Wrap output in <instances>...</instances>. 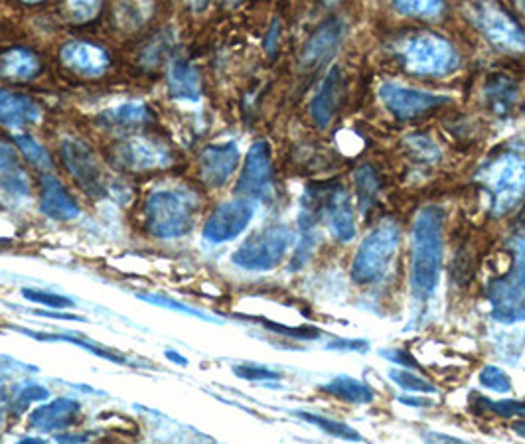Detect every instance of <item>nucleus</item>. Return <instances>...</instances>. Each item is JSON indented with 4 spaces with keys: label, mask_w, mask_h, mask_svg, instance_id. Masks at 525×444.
Returning <instances> with one entry per match:
<instances>
[{
    "label": "nucleus",
    "mask_w": 525,
    "mask_h": 444,
    "mask_svg": "<svg viewBox=\"0 0 525 444\" xmlns=\"http://www.w3.org/2000/svg\"><path fill=\"white\" fill-rule=\"evenodd\" d=\"M22 295L30 302L50 306V308H72L74 306V300L68 296L52 295V293H44V291H30V289H24Z\"/></svg>",
    "instance_id": "39"
},
{
    "label": "nucleus",
    "mask_w": 525,
    "mask_h": 444,
    "mask_svg": "<svg viewBox=\"0 0 525 444\" xmlns=\"http://www.w3.org/2000/svg\"><path fill=\"white\" fill-rule=\"evenodd\" d=\"M482 403L486 405L488 411H492L494 415H500V417H525V401H510V399H504V401H488V399H482Z\"/></svg>",
    "instance_id": "40"
},
{
    "label": "nucleus",
    "mask_w": 525,
    "mask_h": 444,
    "mask_svg": "<svg viewBox=\"0 0 525 444\" xmlns=\"http://www.w3.org/2000/svg\"><path fill=\"white\" fill-rule=\"evenodd\" d=\"M152 10H154L152 0H119L115 16L121 28L137 30L149 20Z\"/></svg>",
    "instance_id": "27"
},
{
    "label": "nucleus",
    "mask_w": 525,
    "mask_h": 444,
    "mask_svg": "<svg viewBox=\"0 0 525 444\" xmlns=\"http://www.w3.org/2000/svg\"><path fill=\"white\" fill-rule=\"evenodd\" d=\"M0 192L12 202L30 196V178L20 166L14 148L4 141H0Z\"/></svg>",
    "instance_id": "19"
},
{
    "label": "nucleus",
    "mask_w": 525,
    "mask_h": 444,
    "mask_svg": "<svg viewBox=\"0 0 525 444\" xmlns=\"http://www.w3.org/2000/svg\"><path fill=\"white\" fill-rule=\"evenodd\" d=\"M115 162L131 172H149L160 170L172 164L170 150L152 139H129L113 150Z\"/></svg>",
    "instance_id": "13"
},
{
    "label": "nucleus",
    "mask_w": 525,
    "mask_h": 444,
    "mask_svg": "<svg viewBox=\"0 0 525 444\" xmlns=\"http://www.w3.org/2000/svg\"><path fill=\"white\" fill-rule=\"evenodd\" d=\"M64 162L77 184L93 198H109L113 196V186L105 176L97 156L85 143L77 139H66L62 145Z\"/></svg>",
    "instance_id": "8"
},
{
    "label": "nucleus",
    "mask_w": 525,
    "mask_h": 444,
    "mask_svg": "<svg viewBox=\"0 0 525 444\" xmlns=\"http://www.w3.org/2000/svg\"><path fill=\"white\" fill-rule=\"evenodd\" d=\"M265 328L283 334V336H291V338H299V340H316L320 338V332L316 328H308V326H300V328H291V326H283L277 322H269V320H259Z\"/></svg>",
    "instance_id": "42"
},
{
    "label": "nucleus",
    "mask_w": 525,
    "mask_h": 444,
    "mask_svg": "<svg viewBox=\"0 0 525 444\" xmlns=\"http://www.w3.org/2000/svg\"><path fill=\"white\" fill-rule=\"evenodd\" d=\"M291 243L293 231L287 225L265 227L233 253V263L247 271H271L285 259Z\"/></svg>",
    "instance_id": "7"
},
{
    "label": "nucleus",
    "mask_w": 525,
    "mask_h": 444,
    "mask_svg": "<svg viewBox=\"0 0 525 444\" xmlns=\"http://www.w3.org/2000/svg\"><path fill=\"white\" fill-rule=\"evenodd\" d=\"M399 403L409 407H431V399H419V397H399Z\"/></svg>",
    "instance_id": "47"
},
{
    "label": "nucleus",
    "mask_w": 525,
    "mask_h": 444,
    "mask_svg": "<svg viewBox=\"0 0 525 444\" xmlns=\"http://www.w3.org/2000/svg\"><path fill=\"white\" fill-rule=\"evenodd\" d=\"M474 18L492 46L512 54L525 52V32L522 26L500 6L492 2H480Z\"/></svg>",
    "instance_id": "9"
},
{
    "label": "nucleus",
    "mask_w": 525,
    "mask_h": 444,
    "mask_svg": "<svg viewBox=\"0 0 525 444\" xmlns=\"http://www.w3.org/2000/svg\"><path fill=\"white\" fill-rule=\"evenodd\" d=\"M379 97L381 103L387 107V111L397 119L421 117L449 101L445 95H437L397 83H383L379 89Z\"/></svg>",
    "instance_id": "10"
},
{
    "label": "nucleus",
    "mask_w": 525,
    "mask_h": 444,
    "mask_svg": "<svg viewBox=\"0 0 525 444\" xmlns=\"http://www.w3.org/2000/svg\"><path fill=\"white\" fill-rule=\"evenodd\" d=\"M48 395H50L48 389H44V387H40V385H28V387H24V389H20V391L16 393L14 405H16L18 409H26L28 405H32V403H36V401L48 399Z\"/></svg>",
    "instance_id": "44"
},
{
    "label": "nucleus",
    "mask_w": 525,
    "mask_h": 444,
    "mask_svg": "<svg viewBox=\"0 0 525 444\" xmlns=\"http://www.w3.org/2000/svg\"><path fill=\"white\" fill-rule=\"evenodd\" d=\"M239 164V148L235 143L212 145L200 156V174L210 188H222Z\"/></svg>",
    "instance_id": "15"
},
{
    "label": "nucleus",
    "mask_w": 525,
    "mask_h": 444,
    "mask_svg": "<svg viewBox=\"0 0 525 444\" xmlns=\"http://www.w3.org/2000/svg\"><path fill=\"white\" fill-rule=\"evenodd\" d=\"M233 373L241 379H247V381H277V379H281V375L277 371L263 368V366H253V364L235 366Z\"/></svg>",
    "instance_id": "43"
},
{
    "label": "nucleus",
    "mask_w": 525,
    "mask_h": 444,
    "mask_svg": "<svg viewBox=\"0 0 525 444\" xmlns=\"http://www.w3.org/2000/svg\"><path fill=\"white\" fill-rule=\"evenodd\" d=\"M166 358L170 360V362H174V364H178V366H188V360L184 358V356H180L178 352H166Z\"/></svg>",
    "instance_id": "48"
},
{
    "label": "nucleus",
    "mask_w": 525,
    "mask_h": 444,
    "mask_svg": "<svg viewBox=\"0 0 525 444\" xmlns=\"http://www.w3.org/2000/svg\"><path fill=\"white\" fill-rule=\"evenodd\" d=\"M389 377L393 379V383H397L405 391L437 393V387L433 383H429L425 377H421V375H417L413 371L389 370Z\"/></svg>",
    "instance_id": "34"
},
{
    "label": "nucleus",
    "mask_w": 525,
    "mask_h": 444,
    "mask_svg": "<svg viewBox=\"0 0 525 444\" xmlns=\"http://www.w3.org/2000/svg\"><path fill=\"white\" fill-rule=\"evenodd\" d=\"M42 196H40V210L44 216L56 222H72L79 216V208L74 198L66 192L62 182L52 176L50 172L42 174Z\"/></svg>",
    "instance_id": "17"
},
{
    "label": "nucleus",
    "mask_w": 525,
    "mask_h": 444,
    "mask_svg": "<svg viewBox=\"0 0 525 444\" xmlns=\"http://www.w3.org/2000/svg\"><path fill=\"white\" fill-rule=\"evenodd\" d=\"M62 62L81 75H101L109 68V56L103 48L89 42H68L60 52Z\"/></svg>",
    "instance_id": "20"
},
{
    "label": "nucleus",
    "mask_w": 525,
    "mask_h": 444,
    "mask_svg": "<svg viewBox=\"0 0 525 444\" xmlns=\"http://www.w3.org/2000/svg\"><path fill=\"white\" fill-rule=\"evenodd\" d=\"M314 202L320 204V210L338 241L348 243L356 237L352 200L350 194L344 190V186L332 184L328 190L316 194Z\"/></svg>",
    "instance_id": "14"
},
{
    "label": "nucleus",
    "mask_w": 525,
    "mask_h": 444,
    "mask_svg": "<svg viewBox=\"0 0 525 444\" xmlns=\"http://www.w3.org/2000/svg\"><path fill=\"white\" fill-rule=\"evenodd\" d=\"M208 2H210V0H190L192 8H194V10H198V12H200V10H204V8L208 6Z\"/></svg>",
    "instance_id": "50"
},
{
    "label": "nucleus",
    "mask_w": 525,
    "mask_h": 444,
    "mask_svg": "<svg viewBox=\"0 0 525 444\" xmlns=\"http://www.w3.org/2000/svg\"><path fill=\"white\" fill-rule=\"evenodd\" d=\"M170 46H172V36L170 34H162V36L154 38L149 46L145 48V52H143V64L147 68L156 66L162 60V56L168 52Z\"/></svg>",
    "instance_id": "38"
},
{
    "label": "nucleus",
    "mask_w": 525,
    "mask_h": 444,
    "mask_svg": "<svg viewBox=\"0 0 525 444\" xmlns=\"http://www.w3.org/2000/svg\"><path fill=\"white\" fill-rule=\"evenodd\" d=\"M40 72L38 58L22 48H12L0 56V75L14 81L32 79Z\"/></svg>",
    "instance_id": "25"
},
{
    "label": "nucleus",
    "mask_w": 525,
    "mask_h": 444,
    "mask_svg": "<svg viewBox=\"0 0 525 444\" xmlns=\"http://www.w3.org/2000/svg\"><path fill=\"white\" fill-rule=\"evenodd\" d=\"M273 188V162L271 147L265 141H257L249 148L241 176L237 180V194L253 200H265Z\"/></svg>",
    "instance_id": "11"
},
{
    "label": "nucleus",
    "mask_w": 525,
    "mask_h": 444,
    "mask_svg": "<svg viewBox=\"0 0 525 444\" xmlns=\"http://www.w3.org/2000/svg\"><path fill=\"white\" fill-rule=\"evenodd\" d=\"M42 109L24 95L0 91V123L10 129H20L30 123H38Z\"/></svg>",
    "instance_id": "22"
},
{
    "label": "nucleus",
    "mask_w": 525,
    "mask_h": 444,
    "mask_svg": "<svg viewBox=\"0 0 525 444\" xmlns=\"http://www.w3.org/2000/svg\"><path fill=\"white\" fill-rule=\"evenodd\" d=\"M2 421H4V411L0 409V425H2Z\"/></svg>",
    "instance_id": "53"
},
{
    "label": "nucleus",
    "mask_w": 525,
    "mask_h": 444,
    "mask_svg": "<svg viewBox=\"0 0 525 444\" xmlns=\"http://www.w3.org/2000/svg\"><path fill=\"white\" fill-rule=\"evenodd\" d=\"M478 182L490 200L494 216L514 212L525 198V150L508 148L490 158L478 170Z\"/></svg>",
    "instance_id": "2"
},
{
    "label": "nucleus",
    "mask_w": 525,
    "mask_h": 444,
    "mask_svg": "<svg viewBox=\"0 0 525 444\" xmlns=\"http://www.w3.org/2000/svg\"><path fill=\"white\" fill-rule=\"evenodd\" d=\"M66 10L74 22H89L99 14L101 0H66Z\"/></svg>",
    "instance_id": "35"
},
{
    "label": "nucleus",
    "mask_w": 525,
    "mask_h": 444,
    "mask_svg": "<svg viewBox=\"0 0 525 444\" xmlns=\"http://www.w3.org/2000/svg\"><path fill=\"white\" fill-rule=\"evenodd\" d=\"M407 145L411 147L413 156L417 160H423V162L431 164V162H437L441 158V150L429 137H421V135L411 137V139H407Z\"/></svg>",
    "instance_id": "37"
},
{
    "label": "nucleus",
    "mask_w": 525,
    "mask_h": 444,
    "mask_svg": "<svg viewBox=\"0 0 525 444\" xmlns=\"http://www.w3.org/2000/svg\"><path fill=\"white\" fill-rule=\"evenodd\" d=\"M22 2H26V4H36V2H42V0H22Z\"/></svg>",
    "instance_id": "52"
},
{
    "label": "nucleus",
    "mask_w": 525,
    "mask_h": 444,
    "mask_svg": "<svg viewBox=\"0 0 525 444\" xmlns=\"http://www.w3.org/2000/svg\"><path fill=\"white\" fill-rule=\"evenodd\" d=\"M512 267L506 275L494 279L486 298L492 306V318L502 324H518L525 320V220L510 235Z\"/></svg>",
    "instance_id": "3"
},
{
    "label": "nucleus",
    "mask_w": 525,
    "mask_h": 444,
    "mask_svg": "<svg viewBox=\"0 0 525 444\" xmlns=\"http://www.w3.org/2000/svg\"><path fill=\"white\" fill-rule=\"evenodd\" d=\"M81 413V405L74 401V399H56L50 401L48 405L38 407L36 411H32L30 415V427L42 433H56V431H64L70 429L75 421L79 419Z\"/></svg>",
    "instance_id": "18"
},
{
    "label": "nucleus",
    "mask_w": 525,
    "mask_h": 444,
    "mask_svg": "<svg viewBox=\"0 0 525 444\" xmlns=\"http://www.w3.org/2000/svg\"><path fill=\"white\" fill-rule=\"evenodd\" d=\"M255 216V206L241 198L220 204L204 225V239L210 243H225L241 235Z\"/></svg>",
    "instance_id": "12"
},
{
    "label": "nucleus",
    "mask_w": 525,
    "mask_h": 444,
    "mask_svg": "<svg viewBox=\"0 0 525 444\" xmlns=\"http://www.w3.org/2000/svg\"><path fill=\"white\" fill-rule=\"evenodd\" d=\"M139 298H143V300H147V302H150V304H156V306H162V308H168V310H176V312H186V314H192V316H198V318H204V320H214V318H210V316H206L204 312H200V310H196V308H192V306H188V304H182V302H178V300H172V298H166V296H160V295H139Z\"/></svg>",
    "instance_id": "41"
},
{
    "label": "nucleus",
    "mask_w": 525,
    "mask_h": 444,
    "mask_svg": "<svg viewBox=\"0 0 525 444\" xmlns=\"http://www.w3.org/2000/svg\"><path fill=\"white\" fill-rule=\"evenodd\" d=\"M320 389L332 397H338L342 401L356 403V405H368L374 401V391L366 383L350 375H336Z\"/></svg>",
    "instance_id": "24"
},
{
    "label": "nucleus",
    "mask_w": 525,
    "mask_h": 444,
    "mask_svg": "<svg viewBox=\"0 0 525 444\" xmlns=\"http://www.w3.org/2000/svg\"><path fill=\"white\" fill-rule=\"evenodd\" d=\"M354 184H356V194H358V202L362 212H368L374 206L375 198L379 194V176L372 166L364 164L356 170L354 176Z\"/></svg>",
    "instance_id": "29"
},
{
    "label": "nucleus",
    "mask_w": 525,
    "mask_h": 444,
    "mask_svg": "<svg viewBox=\"0 0 525 444\" xmlns=\"http://www.w3.org/2000/svg\"><path fill=\"white\" fill-rule=\"evenodd\" d=\"M14 143L36 168H40L44 172L52 170V158H50L48 150L42 147L34 137H30V135H16Z\"/></svg>",
    "instance_id": "33"
},
{
    "label": "nucleus",
    "mask_w": 525,
    "mask_h": 444,
    "mask_svg": "<svg viewBox=\"0 0 525 444\" xmlns=\"http://www.w3.org/2000/svg\"><path fill=\"white\" fill-rule=\"evenodd\" d=\"M399 241L401 231L393 220H385L375 225L358 247V253L352 263V281L358 285H372L379 281L389 269V263L393 261L399 249Z\"/></svg>",
    "instance_id": "5"
},
{
    "label": "nucleus",
    "mask_w": 525,
    "mask_h": 444,
    "mask_svg": "<svg viewBox=\"0 0 525 444\" xmlns=\"http://www.w3.org/2000/svg\"><path fill=\"white\" fill-rule=\"evenodd\" d=\"M512 429H514V433H516L518 437H522V439H525V421H516Z\"/></svg>",
    "instance_id": "49"
},
{
    "label": "nucleus",
    "mask_w": 525,
    "mask_h": 444,
    "mask_svg": "<svg viewBox=\"0 0 525 444\" xmlns=\"http://www.w3.org/2000/svg\"><path fill=\"white\" fill-rule=\"evenodd\" d=\"M196 200L180 190H156L145 204L150 233L158 239H180L192 231Z\"/></svg>",
    "instance_id": "4"
},
{
    "label": "nucleus",
    "mask_w": 525,
    "mask_h": 444,
    "mask_svg": "<svg viewBox=\"0 0 525 444\" xmlns=\"http://www.w3.org/2000/svg\"><path fill=\"white\" fill-rule=\"evenodd\" d=\"M443 223L445 212L437 206L423 208L413 223L411 255V289L419 302H427L441 279L443 271Z\"/></svg>",
    "instance_id": "1"
},
{
    "label": "nucleus",
    "mask_w": 525,
    "mask_h": 444,
    "mask_svg": "<svg viewBox=\"0 0 525 444\" xmlns=\"http://www.w3.org/2000/svg\"><path fill=\"white\" fill-rule=\"evenodd\" d=\"M342 38H344V24H342V20L332 18V20L324 22L310 36V40L304 44L302 66L314 68L318 64H324L326 60H330L336 54Z\"/></svg>",
    "instance_id": "16"
},
{
    "label": "nucleus",
    "mask_w": 525,
    "mask_h": 444,
    "mask_svg": "<svg viewBox=\"0 0 525 444\" xmlns=\"http://www.w3.org/2000/svg\"><path fill=\"white\" fill-rule=\"evenodd\" d=\"M293 415H297L306 423L316 425L318 429H322L330 437H336V439H342V441H358V443L362 441V435L358 431H354L352 427H348L346 423H340V421H334V419H326V417L314 415V413H304V411H293Z\"/></svg>",
    "instance_id": "30"
},
{
    "label": "nucleus",
    "mask_w": 525,
    "mask_h": 444,
    "mask_svg": "<svg viewBox=\"0 0 525 444\" xmlns=\"http://www.w3.org/2000/svg\"><path fill=\"white\" fill-rule=\"evenodd\" d=\"M168 87L174 99L184 101H200L202 97V83L196 68L186 60H172L168 70Z\"/></svg>",
    "instance_id": "23"
},
{
    "label": "nucleus",
    "mask_w": 525,
    "mask_h": 444,
    "mask_svg": "<svg viewBox=\"0 0 525 444\" xmlns=\"http://www.w3.org/2000/svg\"><path fill=\"white\" fill-rule=\"evenodd\" d=\"M480 383L494 393H510L512 391L510 377L496 366H486L484 370L480 371Z\"/></svg>",
    "instance_id": "36"
},
{
    "label": "nucleus",
    "mask_w": 525,
    "mask_h": 444,
    "mask_svg": "<svg viewBox=\"0 0 525 444\" xmlns=\"http://www.w3.org/2000/svg\"><path fill=\"white\" fill-rule=\"evenodd\" d=\"M24 334H28V336H32V338H38V340H48V342H70V344H75V346H79V348H83V350H87V352H91V354H95V356H99V358H103V360H109V362H113V364H119V366H131V362L125 358V356H121V354H117V352H113V350H109V348H101V346H97V344H89V342H83V340H79V338H72V336H44V334H38V332H30V330H24Z\"/></svg>",
    "instance_id": "31"
},
{
    "label": "nucleus",
    "mask_w": 525,
    "mask_h": 444,
    "mask_svg": "<svg viewBox=\"0 0 525 444\" xmlns=\"http://www.w3.org/2000/svg\"><path fill=\"white\" fill-rule=\"evenodd\" d=\"M150 119L149 107L145 103H123L119 107L107 109L101 115V121L109 127H117V129H133L139 127L143 123H147Z\"/></svg>",
    "instance_id": "26"
},
{
    "label": "nucleus",
    "mask_w": 525,
    "mask_h": 444,
    "mask_svg": "<svg viewBox=\"0 0 525 444\" xmlns=\"http://www.w3.org/2000/svg\"><path fill=\"white\" fill-rule=\"evenodd\" d=\"M324 2H326V4H336L338 0H324Z\"/></svg>",
    "instance_id": "54"
},
{
    "label": "nucleus",
    "mask_w": 525,
    "mask_h": 444,
    "mask_svg": "<svg viewBox=\"0 0 525 444\" xmlns=\"http://www.w3.org/2000/svg\"><path fill=\"white\" fill-rule=\"evenodd\" d=\"M340 97H342V79L338 68H332L330 74L324 77L318 93L310 103V117L320 129H326L334 119V113L340 105Z\"/></svg>",
    "instance_id": "21"
},
{
    "label": "nucleus",
    "mask_w": 525,
    "mask_h": 444,
    "mask_svg": "<svg viewBox=\"0 0 525 444\" xmlns=\"http://www.w3.org/2000/svg\"><path fill=\"white\" fill-rule=\"evenodd\" d=\"M514 2L518 4V8H520V10H522V12L525 14V0H514Z\"/></svg>",
    "instance_id": "51"
},
{
    "label": "nucleus",
    "mask_w": 525,
    "mask_h": 444,
    "mask_svg": "<svg viewBox=\"0 0 525 444\" xmlns=\"http://www.w3.org/2000/svg\"><path fill=\"white\" fill-rule=\"evenodd\" d=\"M486 99L494 109V113L506 115L518 99L516 83L510 81L508 77H494L486 87Z\"/></svg>",
    "instance_id": "28"
},
{
    "label": "nucleus",
    "mask_w": 525,
    "mask_h": 444,
    "mask_svg": "<svg viewBox=\"0 0 525 444\" xmlns=\"http://www.w3.org/2000/svg\"><path fill=\"white\" fill-rule=\"evenodd\" d=\"M379 356L385 358V360H389L391 364L405 366V368H409V370H417V368H419L417 360H415L411 354H407V352H403V350H399V348H393V350H381Z\"/></svg>",
    "instance_id": "45"
},
{
    "label": "nucleus",
    "mask_w": 525,
    "mask_h": 444,
    "mask_svg": "<svg viewBox=\"0 0 525 444\" xmlns=\"http://www.w3.org/2000/svg\"><path fill=\"white\" fill-rule=\"evenodd\" d=\"M395 8L407 16L435 20L445 12V0H391Z\"/></svg>",
    "instance_id": "32"
},
{
    "label": "nucleus",
    "mask_w": 525,
    "mask_h": 444,
    "mask_svg": "<svg viewBox=\"0 0 525 444\" xmlns=\"http://www.w3.org/2000/svg\"><path fill=\"white\" fill-rule=\"evenodd\" d=\"M366 340H334L328 344V350H344V352H364L368 350Z\"/></svg>",
    "instance_id": "46"
},
{
    "label": "nucleus",
    "mask_w": 525,
    "mask_h": 444,
    "mask_svg": "<svg viewBox=\"0 0 525 444\" xmlns=\"http://www.w3.org/2000/svg\"><path fill=\"white\" fill-rule=\"evenodd\" d=\"M405 68L417 75H449L458 70L460 58L449 40L437 34H415L401 46Z\"/></svg>",
    "instance_id": "6"
}]
</instances>
